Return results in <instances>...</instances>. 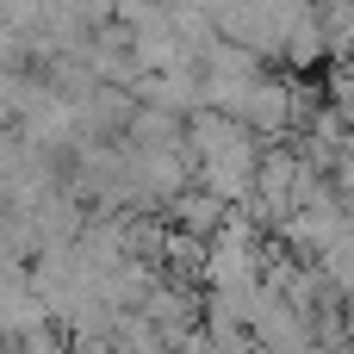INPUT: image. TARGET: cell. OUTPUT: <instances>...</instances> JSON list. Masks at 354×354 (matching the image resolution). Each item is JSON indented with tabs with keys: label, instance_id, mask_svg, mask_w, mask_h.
<instances>
[{
	"label": "cell",
	"instance_id": "6da1fadb",
	"mask_svg": "<svg viewBox=\"0 0 354 354\" xmlns=\"http://www.w3.org/2000/svg\"><path fill=\"white\" fill-rule=\"evenodd\" d=\"M280 62H286L292 75H311V68L330 62V31H324V19H317L311 0L292 12V25H286V37H280Z\"/></svg>",
	"mask_w": 354,
	"mask_h": 354
},
{
	"label": "cell",
	"instance_id": "7a4b0ae2",
	"mask_svg": "<svg viewBox=\"0 0 354 354\" xmlns=\"http://www.w3.org/2000/svg\"><path fill=\"white\" fill-rule=\"evenodd\" d=\"M224 212H230V205H224L218 193H205L199 180H187L180 193H168V199H162V218H168L174 230H193V236H212V230L224 224Z\"/></svg>",
	"mask_w": 354,
	"mask_h": 354
}]
</instances>
